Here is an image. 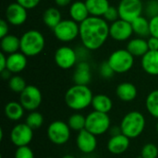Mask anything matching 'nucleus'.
Listing matches in <instances>:
<instances>
[{
  "label": "nucleus",
  "instance_id": "nucleus-11",
  "mask_svg": "<svg viewBox=\"0 0 158 158\" xmlns=\"http://www.w3.org/2000/svg\"><path fill=\"white\" fill-rule=\"evenodd\" d=\"M32 139L33 130L27 123H19L10 131V141L17 147L29 145Z\"/></svg>",
  "mask_w": 158,
  "mask_h": 158
},
{
  "label": "nucleus",
  "instance_id": "nucleus-42",
  "mask_svg": "<svg viewBox=\"0 0 158 158\" xmlns=\"http://www.w3.org/2000/svg\"><path fill=\"white\" fill-rule=\"evenodd\" d=\"M6 62H7V55L4 52L0 53V71L6 69Z\"/></svg>",
  "mask_w": 158,
  "mask_h": 158
},
{
  "label": "nucleus",
  "instance_id": "nucleus-44",
  "mask_svg": "<svg viewBox=\"0 0 158 158\" xmlns=\"http://www.w3.org/2000/svg\"><path fill=\"white\" fill-rule=\"evenodd\" d=\"M1 73H2V74H1V75H2V77H3L4 79H6H6H10V78H11V77H10V74H11V73H10L7 69H5V70L1 71Z\"/></svg>",
  "mask_w": 158,
  "mask_h": 158
},
{
  "label": "nucleus",
  "instance_id": "nucleus-39",
  "mask_svg": "<svg viewBox=\"0 0 158 158\" xmlns=\"http://www.w3.org/2000/svg\"><path fill=\"white\" fill-rule=\"evenodd\" d=\"M40 1L41 0H16V2H18L28 10L35 8L40 4Z\"/></svg>",
  "mask_w": 158,
  "mask_h": 158
},
{
  "label": "nucleus",
  "instance_id": "nucleus-2",
  "mask_svg": "<svg viewBox=\"0 0 158 158\" xmlns=\"http://www.w3.org/2000/svg\"><path fill=\"white\" fill-rule=\"evenodd\" d=\"M93 98V92L88 85L74 84L65 94L67 106L74 111H81L92 106Z\"/></svg>",
  "mask_w": 158,
  "mask_h": 158
},
{
  "label": "nucleus",
  "instance_id": "nucleus-46",
  "mask_svg": "<svg viewBox=\"0 0 158 158\" xmlns=\"http://www.w3.org/2000/svg\"><path fill=\"white\" fill-rule=\"evenodd\" d=\"M156 131H157V132H158V122H157V124H156Z\"/></svg>",
  "mask_w": 158,
  "mask_h": 158
},
{
  "label": "nucleus",
  "instance_id": "nucleus-16",
  "mask_svg": "<svg viewBox=\"0 0 158 158\" xmlns=\"http://www.w3.org/2000/svg\"><path fill=\"white\" fill-rule=\"evenodd\" d=\"M130 143L131 139L121 132L111 136L107 142V150L113 155H122L129 149Z\"/></svg>",
  "mask_w": 158,
  "mask_h": 158
},
{
  "label": "nucleus",
  "instance_id": "nucleus-37",
  "mask_svg": "<svg viewBox=\"0 0 158 158\" xmlns=\"http://www.w3.org/2000/svg\"><path fill=\"white\" fill-rule=\"evenodd\" d=\"M99 73H100V76L104 79H110L115 74L114 70L112 69V68L110 67L107 61L101 64L99 68Z\"/></svg>",
  "mask_w": 158,
  "mask_h": 158
},
{
  "label": "nucleus",
  "instance_id": "nucleus-20",
  "mask_svg": "<svg viewBox=\"0 0 158 158\" xmlns=\"http://www.w3.org/2000/svg\"><path fill=\"white\" fill-rule=\"evenodd\" d=\"M116 94L122 102H131L137 97L138 91L133 83L125 81L118 85Z\"/></svg>",
  "mask_w": 158,
  "mask_h": 158
},
{
  "label": "nucleus",
  "instance_id": "nucleus-6",
  "mask_svg": "<svg viewBox=\"0 0 158 158\" xmlns=\"http://www.w3.org/2000/svg\"><path fill=\"white\" fill-rule=\"evenodd\" d=\"M107 62L115 73L123 74L132 69L134 56L127 49H118L109 56Z\"/></svg>",
  "mask_w": 158,
  "mask_h": 158
},
{
  "label": "nucleus",
  "instance_id": "nucleus-26",
  "mask_svg": "<svg viewBox=\"0 0 158 158\" xmlns=\"http://www.w3.org/2000/svg\"><path fill=\"white\" fill-rule=\"evenodd\" d=\"M24 107L19 102L11 101L5 106V115L11 121H19L24 116Z\"/></svg>",
  "mask_w": 158,
  "mask_h": 158
},
{
  "label": "nucleus",
  "instance_id": "nucleus-45",
  "mask_svg": "<svg viewBox=\"0 0 158 158\" xmlns=\"http://www.w3.org/2000/svg\"><path fill=\"white\" fill-rule=\"evenodd\" d=\"M62 158H76L74 156H71V155H66V156H64Z\"/></svg>",
  "mask_w": 158,
  "mask_h": 158
},
{
  "label": "nucleus",
  "instance_id": "nucleus-33",
  "mask_svg": "<svg viewBox=\"0 0 158 158\" xmlns=\"http://www.w3.org/2000/svg\"><path fill=\"white\" fill-rule=\"evenodd\" d=\"M157 156L158 148L154 143H146L141 151L142 158H157Z\"/></svg>",
  "mask_w": 158,
  "mask_h": 158
},
{
  "label": "nucleus",
  "instance_id": "nucleus-10",
  "mask_svg": "<svg viewBox=\"0 0 158 158\" xmlns=\"http://www.w3.org/2000/svg\"><path fill=\"white\" fill-rule=\"evenodd\" d=\"M143 7L142 0H120L118 6L119 19L132 22L135 19L142 16Z\"/></svg>",
  "mask_w": 158,
  "mask_h": 158
},
{
  "label": "nucleus",
  "instance_id": "nucleus-1",
  "mask_svg": "<svg viewBox=\"0 0 158 158\" xmlns=\"http://www.w3.org/2000/svg\"><path fill=\"white\" fill-rule=\"evenodd\" d=\"M109 24L102 17L90 16L80 23V39L83 47L89 51L101 48L109 36Z\"/></svg>",
  "mask_w": 158,
  "mask_h": 158
},
{
  "label": "nucleus",
  "instance_id": "nucleus-30",
  "mask_svg": "<svg viewBox=\"0 0 158 158\" xmlns=\"http://www.w3.org/2000/svg\"><path fill=\"white\" fill-rule=\"evenodd\" d=\"M68 124H69L71 131L80 132L82 130H85L86 117H84L81 113H74L69 118Z\"/></svg>",
  "mask_w": 158,
  "mask_h": 158
},
{
  "label": "nucleus",
  "instance_id": "nucleus-22",
  "mask_svg": "<svg viewBox=\"0 0 158 158\" xmlns=\"http://www.w3.org/2000/svg\"><path fill=\"white\" fill-rule=\"evenodd\" d=\"M133 56H143L148 51V43L145 38L142 37H136L133 39H131L127 44L126 48Z\"/></svg>",
  "mask_w": 158,
  "mask_h": 158
},
{
  "label": "nucleus",
  "instance_id": "nucleus-38",
  "mask_svg": "<svg viewBox=\"0 0 158 158\" xmlns=\"http://www.w3.org/2000/svg\"><path fill=\"white\" fill-rule=\"evenodd\" d=\"M150 25V36L158 38V15L149 19Z\"/></svg>",
  "mask_w": 158,
  "mask_h": 158
},
{
  "label": "nucleus",
  "instance_id": "nucleus-21",
  "mask_svg": "<svg viewBox=\"0 0 158 158\" xmlns=\"http://www.w3.org/2000/svg\"><path fill=\"white\" fill-rule=\"evenodd\" d=\"M69 16L70 19L79 24L84 21L86 19L90 17V13L86 6L85 2L82 1H75L69 6Z\"/></svg>",
  "mask_w": 158,
  "mask_h": 158
},
{
  "label": "nucleus",
  "instance_id": "nucleus-34",
  "mask_svg": "<svg viewBox=\"0 0 158 158\" xmlns=\"http://www.w3.org/2000/svg\"><path fill=\"white\" fill-rule=\"evenodd\" d=\"M14 158H34V154L29 145L20 146V147H17Z\"/></svg>",
  "mask_w": 158,
  "mask_h": 158
},
{
  "label": "nucleus",
  "instance_id": "nucleus-31",
  "mask_svg": "<svg viewBox=\"0 0 158 158\" xmlns=\"http://www.w3.org/2000/svg\"><path fill=\"white\" fill-rule=\"evenodd\" d=\"M25 123H27L32 130L40 129L43 126V124H44V117L37 110L31 111L26 117Z\"/></svg>",
  "mask_w": 158,
  "mask_h": 158
},
{
  "label": "nucleus",
  "instance_id": "nucleus-48",
  "mask_svg": "<svg viewBox=\"0 0 158 158\" xmlns=\"http://www.w3.org/2000/svg\"><path fill=\"white\" fill-rule=\"evenodd\" d=\"M136 158H142V157H141V156H140V157H136Z\"/></svg>",
  "mask_w": 158,
  "mask_h": 158
},
{
  "label": "nucleus",
  "instance_id": "nucleus-3",
  "mask_svg": "<svg viewBox=\"0 0 158 158\" xmlns=\"http://www.w3.org/2000/svg\"><path fill=\"white\" fill-rule=\"evenodd\" d=\"M45 46V39L43 33L31 29L20 36V52L27 56H35L43 52Z\"/></svg>",
  "mask_w": 158,
  "mask_h": 158
},
{
  "label": "nucleus",
  "instance_id": "nucleus-15",
  "mask_svg": "<svg viewBox=\"0 0 158 158\" xmlns=\"http://www.w3.org/2000/svg\"><path fill=\"white\" fill-rule=\"evenodd\" d=\"M76 144L81 153L89 155L95 151L97 147V139L94 134L91 133L87 130H82L81 131L78 132Z\"/></svg>",
  "mask_w": 158,
  "mask_h": 158
},
{
  "label": "nucleus",
  "instance_id": "nucleus-40",
  "mask_svg": "<svg viewBox=\"0 0 158 158\" xmlns=\"http://www.w3.org/2000/svg\"><path fill=\"white\" fill-rule=\"evenodd\" d=\"M8 24L9 23L6 19H0V38H3L8 34V31H9Z\"/></svg>",
  "mask_w": 158,
  "mask_h": 158
},
{
  "label": "nucleus",
  "instance_id": "nucleus-32",
  "mask_svg": "<svg viewBox=\"0 0 158 158\" xmlns=\"http://www.w3.org/2000/svg\"><path fill=\"white\" fill-rule=\"evenodd\" d=\"M8 87L9 89L16 94H20L27 87L25 80L19 75H13L8 80Z\"/></svg>",
  "mask_w": 158,
  "mask_h": 158
},
{
  "label": "nucleus",
  "instance_id": "nucleus-36",
  "mask_svg": "<svg viewBox=\"0 0 158 158\" xmlns=\"http://www.w3.org/2000/svg\"><path fill=\"white\" fill-rule=\"evenodd\" d=\"M143 10L147 14V16L150 17V19L158 15V1H156V0L149 1L144 6Z\"/></svg>",
  "mask_w": 158,
  "mask_h": 158
},
{
  "label": "nucleus",
  "instance_id": "nucleus-8",
  "mask_svg": "<svg viewBox=\"0 0 158 158\" xmlns=\"http://www.w3.org/2000/svg\"><path fill=\"white\" fill-rule=\"evenodd\" d=\"M46 132L49 141L56 145H63L67 143L71 135V130L68 122L63 120H56L50 123Z\"/></svg>",
  "mask_w": 158,
  "mask_h": 158
},
{
  "label": "nucleus",
  "instance_id": "nucleus-23",
  "mask_svg": "<svg viewBox=\"0 0 158 158\" xmlns=\"http://www.w3.org/2000/svg\"><path fill=\"white\" fill-rule=\"evenodd\" d=\"M0 47L6 55H10L20 50V38L14 34H7L1 38Z\"/></svg>",
  "mask_w": 158,
  "mask_h": 158
},
{
  "label": "nucleus",
  "instance_id": "nucleus-27",
  "mask_svg": "<svg viewBox=\"0 0 158 158\" xmlns=\"http://www.w3.org/2000/svg\"><path fill=\"white\" fill-rule=\"evenodd\" d=\"M62 20L61 12L57 7L50 6L43 13V21L50 29H54Z\"/></svg>",
  "mask_w": 158,
  "mask_h": 158
},
{
  "label": "nucleus",
  "instance_id": "nucleus-47",
  "mask_svg": "<svg viewBox=\"0 0 158 158\" xmlns=\"http://www.w3.org/2000/svg\"><path fill=\"white\" fill-rule=\"evenodd\" d=\"M46 158H54V157H46Z\"/></svg>",
  "mask_w": 158,
  "mask_h": 158
},
{
  "label": "nucleus",
  "instance_id": "nucleus-24",
  "mask_svg": "<svg viewBox=\"0 0 158 158\" xmlns=\"http://www.w3.org/2000/svg\"><path fill=\"white\" fill-rule=\"evenodd\" d=\"M92 106L94 110L102 112V113H106L108 114L113 107V102L109 96L106 94H99L96 95H94L93 101H92Z\"/></svg>",
  "mask_w": 158,
  "mask_h": 158
},
{
  "label": "nucleus",
  "instance_id": "nucleus-29",
  "mask_svg": "<svg viewBox=\"0 0 158 158\" xmlns=\"http://www.w3.org/2000/svg\"><path fill=\"white\" fill-rule=\"evenodd\" d=\"M145 106L148 113L158 119V89L152 91L146 97Z\"/></svg>",
  "mask_w": 158,
  "mask_h": 158
},
{
  "label": "nucleus",
  "instance_id": "nucleus-19",
  "mask_svg": "<svg viewBox=\"0 0 158 158\" xmlns=\"http://www.w3.org/2000/svg\"><path fill=\"white\" fill-rule=\"evenodd\" d=\"M141 64L143 69L151 76H158V51L149 50L142 56Z\"/></svg>",
  "mask_w": 158,
  "mask_h": 158
},
{
  "label": "nucleus",
  "instance_id": "nucleus-28",
  "mask_svg": "<svg viewBox=\"0 0 158 158\" xmlns=\"http://www.w3.org/2000/svg\"><path fill=\"white\" fill-rule=\"evenodd\" d=\"M131 26L133 33H135L138 37L146 38L150 36V25L146 17H143V15L138 17L131 22Z\"/></svg>",
  "mask_w": 158,
  "mask_h": 158
},
{
  "label": "nucleus",
  "instance_id": "nucleus-13",
  "mask_svg": "<svg viewBox=\"0 0 158 158\" xmlns=\"http://www.w3.org/2000/svg\"><path fill=\"white\" fill-rule=\"evenodd\" d=\"M133 34V30L131 22L126 21L124 19H118L115 22H112L109 26V36L118 42H124L129 39Z\"/></svg>",
  "mask_w": 158,
  "mask_h": 158
},
{
  "label": "nucleus",
  "instance_id": "nucleus-12",
  "mask_svg": "<svg viewBox=\"0 0 158 158\" xmlns=\"http://www.w3.org/2000/svg\"><path fill=\"white\" fill-rule=\"evenodd\" d=\"M55 62L57 67L62 69H72L78 61L77 52L67 45L60 46L55 52Z\"/></svg>",
  "mask_w": 158,
  "mask_h": 158
},
{
  "label": "nucleus",
  "instance_id": "nucleus-49",
  "mask_svg": "<svg viewBox=\"0 0 158 158\" xmlns=\"http://www.w3.org/2000/svg\"><path fill=\"white\" fill-rule=\"evenodd\" d=\"M86 158H92V157H86Z\"/></svg>",
  "mask_w": 158,
  "mask_h": 158
},
{
  "label": "nucleus",
  "instance_id": "nucleus-18",
  "mask_svg": "<svg viewBox=\"0 0 158 158\" xmlns=\"http://www.w3.org/2000/svg\"><path fill=\"white\" fill-rule=\"evenodd\" d=\"M92 80L91 68L88 62L80 61L76 65V69L73 74L74 84L79 85H88Z\"/></svg>",
  "mask_w": 158,
  "mask_h": 158
},
{
  "label": "nucleus",
  "instance_id": "nucleus-5",
  "mask_svg": "<svg viewBox=\"0 0 158 158\" xmlns=\"http://www.w3.org/2000/svg\"><path fill=\"white\" fill-rule=\"evenodd\" d=\"M110 128L111 120L108 114L94 110L86 116L85 130L95 136H99L107 132Z\"/></svg>",
  "mask_w": 158,
  "mask_h": 158
},
{
  "label": "nucleus",
  "instance_id": "nucleus-41",
  "mask_svg": "<svg viewBox=\"0 0 158 158\" xmlns=\"http://www.w3.org/2000/svg\"><path fill=\"white\" fill-rule=\"evenodd\" d=\"M148 47L151 51H158V38L154 36H149L147 39Z\"/></svg>",
  "mask_w": 158,
  "mask_h": 158
},
{
  "label": "nucleus",
  "instance_id": "nucleus-43",
  "mask_svg": "<svg viewBox=\"0 0 158 158\" xmlns=\"http://www.w3.org/2000/svg\"><path fill=\"white\" fill-rule=\"evenodd\" d=\"M71 2H72V0H55L56 5L59 7H65V6H69Z\"/></svg>",
  "mask_w": 158,
  "mask_h": 158
},
{
  "label": "nucleus",
  "instance_id": "nucleus-35",
  "mask_svg": "<svg viewBox=\"0 0 158 158\" xmlns=\"http://www.w3.org/2000/svg\"><path fill=\"white\" fill-rule=\"evenodd\" d=\"M103 18L109 23L115 22L116 20H118L119 19V13H118V6H110L108 7V9L106 11L105 15L103 16Z\"/></svg>",
  "mask_w": 158,
  "mask_h": 158
},
{
  "label": "nucleus",
  "instance_id": "nucleus-25",
  "mask_svg": "<svg viewBox=\"0 0 158 158\" xmlns=\"http://www.w3.org/2000/svg\"><path fill=\"white\" fill-rule=\"evenodd\" d=\"M86 6L93 17H102L110 6L108 0H85Z\"/></svg>",
  "mask_w": 158,
  "mask_h": 158
},
{
  "label": "nucleus",
  "instance_id": "nucleus-7",
  "mask_svg": "<svg viewBox=\"0 0 158 158\" xmlns=\"http://www.w3.org/2000/svg\"><path fill=\"white\" fill-rule=\"evenodd\" d=\"M55 37L62 43L74 41L80 35V24L73 19H62L54 29Z\"/></svg>",
  "mask_w": 158,
  "mask_h": 158
},
{
  "label": "nucleus",
  "instance_id": "nucleus-14",
  "mask_svg": "<svg viewBox=\"0 0 158 158\" xmlns=\"http://www.w3.org/2000/svg\"><path fill=\"white\" fill-rule=\"evenodd\" d=\"M28 9L19 5L18 2L11 3L6 9V20L13 26H20L24 24L28 18Z\"/></svg>",
  "mask_w": 158,
  "mask_h": 158
},
{
  "label": "nucleus",
  "instance_id": "nucleus-17",
  "mask_svg": "<svg viewBox=\"0 0 158 158\" xmlns=\"http://www.w3.org/2000/svg\"><path fill=\"white\" fill-rule=\"evenodd\" d=\"M27 63V56L22 52H16L7 55L6 69L12 74H18L26 69Z\"/></svg>",
  "mask_w": 158,
  "mask_h": 158
},
{
  "label": "nucleus",
  "instance_id": "nucleus-9",
  "mask_svg": "<svg viewBox=\"0 0 158 158\" xmlns=\"http://www.w3.org/2000/svg\"><path fill=\"white\" fill-rule=\"evenodd\" d=\"M43 95L40 89L34 85H27V87L19 94V103L26 111L31 112L38 109L41 106Z\"/></svg>",
  "mask_w": 158,
  "mask_h": 158
},
{
  "label": "nucleus",
  "instance_id": "nucleus-4",
  "mask_svg": "<svg viewBox=\"0 0 158 158\" xmlns=\"http://www.w3.org/2000/svg\"><path fill=\"white\" fill-rule=\"evenodd\" d=\"M146 120L143 113L131 111L123 117L119 127L121 132L131 140L139 137L143 132Z\"/></svg>",
  "mask_w": 158,
  "mask_h": 158
}]
</instances>
